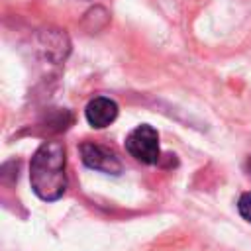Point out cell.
<instances>
[{"label":"cell","mask_w":251,"mask_h":251,"mask_svg":"<svg viewBox=\"0 0 251 251\" xmlns=\"http://www.w3.org/2000/svg\"><path fill=\"white\" fill-rule=\"evenodd\" d=\"M65 145L61 141H43L31 157L29 165V182L33 192L45 200H59L67 188L65 175Z\"/></svg>","instance_id":"cell-1"},{"label":"cell","mask_w":251,"mask_h":251,"mask_svg":"<svg viewBox=\"0 0 251 251\" xmlns=\"http://www.w3.org/2000/svg\"><path fill=\"white\" fill-rule=\"evenodd\" d=\"M126 151L143 165H155L161 159L157 129L149 124H141L133 127L126 137Z\"/></svg>","instance_id":"cell-2"},{"label":"cell","mask_w":251,"mask_h":251,"mask_svg":"<svg viewBox=\"0 0 251 251\" xmlns=\"http://www.w3.org/2000/svg\"><path fill=\"white\" fill-rule=\"evenodd\" d=\"M80 159L88 169L106 173V175H120L122 173V163L116 157V153L100 143L94 141H84L80 145Z\"/></svg>","instance_id":"cell-3"},{"label":"cell","mask_w":251,"mask_h":251,"mask_svg":"<svg viewBox=\"0 0 251 251\" xmlns=\"http://www.w3.org/2000/svg\"><path fill=\"white\" fill-rule=\"evenodd\" d=\"M84 116L92 127L102 129L118 118V104L108 96H96L86 104Z\"/></svg>","instance_id":"cell-4"},{"label":"cell","mask_w":251,"mask_h":251,"mask_svg":"<svg viewBox=\"0 0 251 251\" xmlns=\"http://www.w3.org/2000/svg\"><path fill=\"white\" fill-rule=\"evenodd\" d=\"M237 210H239V216L251 224V192H243L237 200Z\"/></svg>","instance_id":"cell-5"},{"label":"cell","mask_w":251,"mask_h":251,"mask_svg":"<svg viewBox=\"0 0 251 251\" xmlns=\"http://www.w3.org/2000/svg\"><path fill=\"white\" fill-rule=\"evenodd\" d=\"M245 171H247V175L251 176V155H249V159H247V163H245Z\"/></svg>","instance_id":"cell-6"}]
</instances>
